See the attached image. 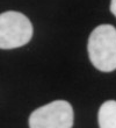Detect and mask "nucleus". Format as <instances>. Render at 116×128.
Masks as SVG:
<instances>
[{
    "instance_id": "f257e3e1",
    "label": "nucleus",
    "mask_w": 116,
    "mask_h": 128,
    "mask_svg": "<svg viewBox=\"0 0 116 128\" xmlns=\"http://www.w3.org/2000/svg\"><path fill=\"white\" fill-rule=\"evenodd\" d=\"M87 50L91 63L98 70L102 72L116 70V28L112 24H100L93 29Z\"/></svg>"
},
{
    "instance_id": "f03ea898",
    "label": "nucleus",
    "mask_w": 116,
    "mask_h": 128,
    "mask_svg": "<svg viewBox=\"0 0 116 128\" xmlns=\"http://www.w3.org/2000/svg\"><path fill=\"white\" fill-rule=\"evenodd\" d=\"M33 36V24L20 12L0 14V49H15L27 44Z\"/></svg>"
},
{
    "instance_id": "7ed1b4c3",
    "label": "nucleus",
    "mask_w": 116,
    "mask_h": 128,
    "mask_svg": "<svg viewBox=\"0 0 116 128\" xmlns=\"http://www.w3.org/2000/svg\"><path fill=\"white\" fill-rule=\"evenodd\" d=\"M74 113L70 102L56 100L46 104L30 114L29 128H72Z\"/></svg>"
},
{
    "instance_id": "20e7f679",
    "label": "nucleus",
    "mask_w": 116,
    "mask_h": 128,
    "mask_svg": "<svg viewBox=\"0 0 116 128\" xmlns=\"http://www.w3.org/2000/svg\"><path fill=\"white\" fill-rule=\"evenodd\" d=\"M98 121L100 128H116V101H105L99 110Z\"/></svg>"
},
{
    "instance_id": "39448f33",
    "label": "nucleus",
    "mask_w": 116,
    "mask_h": 128,
    "mask_svg": "<svg viewBox=\"0 0 116 128\" xmlns=\"http://www.w3.org/2000/svg\"><path fill=\"white\" fill-rule=\"evenodd\" d=\"M110 12L116 16V0H112L110 1Z\"/></svg>"
}]
</instances>
